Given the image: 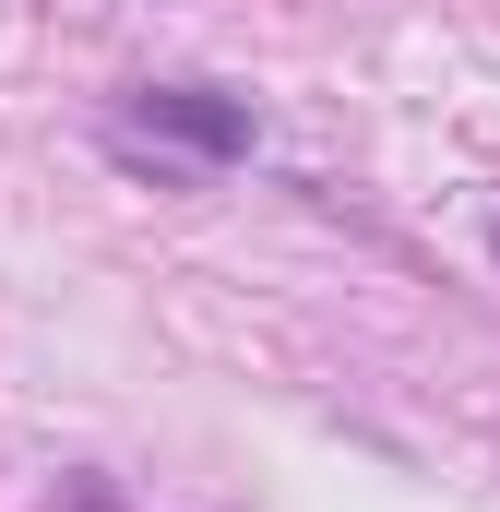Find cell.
Returning <instances> with one entry per match:
<instances>
[{"mask_svg":"<svg viewBox=\"0 0 500 512\" xmlns=\"http://www.w3.org/2000/svg\"><path fill=\"white\" fill-rule=\"evenodd\" d=\"M120 143H179V155L227 167V155H250V108L215 96V84H143L120 108Z\"/></svg>","mask_w":500,"mask_h":512,"instance_id":"1","label":"cell"}]
</instances>
